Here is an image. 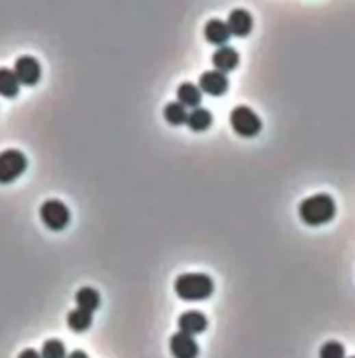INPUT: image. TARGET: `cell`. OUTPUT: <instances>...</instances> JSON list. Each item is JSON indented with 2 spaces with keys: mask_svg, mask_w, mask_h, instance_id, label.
<instances>
[{
  "mask_svg": "<svg viewBox=\"0 0 355 358\" xmlns=\"http://www.w3.org/2000/svg\"><path fill=\"white\" fill-rule=\"evenodd\" d=\"M213 65L214 70H218L222 73L232 72L239 65V53L230 46L218 47L213 54Z\"/></svg>",
  "mask_w": 355,
  "mask_h": 358,
  "instance_id": "8fae6325",
  "label": "cell"
},
{
  "mask_svg": "<svg viewBox=\"0 0 355 358\" xmlns=\"http://www.w3.org/2000/svg\"><path fill=\"white\" fill-rule=\"evenodd\" d=\"M204 35H206L207 43L220 47L225 46L230 37H232L228 27H226L225 21L222 20H211L209 23L206 25V28H204Z\"/></svg>",
  "mask_w": 355,
  "mask_h": 358,
  "instance_id": "7c38bea8",
  "label": "cell"
},
{
  "mask_svg": "<svg viewBox=\"0 0 355 358\" xmlns=\"http://www.w3.org/2000/svg\"><path fill=\"white\" fill-rule=\"evenodd\" d=\"M300 219L312 228L324 226L331 222L334 213H337V204L329 194H315V196L306 198L302 201L298 208Z\"/></svg>",
  "mask_w": 355,
  "mask_h": 358,
  "instance_id": "6da1fadb",
  "label": "cell"
},
{
  "mask_svg": "<svg viewBox=\"0 0 355 358\" xmlns=\"http://www.w3.org/2000/svg\"><path fill=\"white\" fill-rule=\"evenodd\" d=\"M178 102L183 107L199 108L200 102H202V91L195 84H192V82H183L178 88Z\"/></svg>",
  "mask_w": 355,
  "mask_h": 358,
  "instance_id": "5bb4252c",
  "label": "cell"
},
{
  "mask_svg": "<svg viewBox=\"0 0 355 358\" xmlns=\"http://www.w3.org/2000/svg\"><path fill=\"white\" fill-rule=\"evenodd\" d=\"M42 358H66V348L60 339H49L46 341L40 351Z\"/></svg>",
  "mask_w": 355,
  "mask_h": 358,
  "instance_id": "d6986e66",
  "label": "cell"
},
{
  "mask_svg": "<svg viewBox=\"0 0 355 358\" xmlns=\"http://www.w3.org/2000/svg\"><path fill=\"white\" fill-rule=\"evenodd\" d=\"M174 292L183 300L209 299L214 292V281L204 273H185L176 278Z\"/></svg>",
  "mask_w": 355,
  "mask_h": 358,
  "instance_id": "7a4b0ae2",
  "label": "cell"
},
{
  "mask_svg": "<svg viewBox=\"0 0 355 358\" xmlns=\"http://www.w3.org/2000/svg\"><path fill=\"white\" fill-rule=\"evenodd\" d=\"M178 325H180V332L188 335L202 334L207 329V318L200 311H185L178 320Z\"/></svg>",
  "mask_w": 355,
  "mask_h": 358,
  "instance_id": "30bf717a",
  "label": "cell"
},
{
  "mask_svg": "<svg viewBox=\"0 0 355 358\" xmlns=\"http://www.w3.org/2000/svg\"><path fill=\"white\" fill-rule=\"evenodd\" d=\"M226 27H228L230 34L235 35V37H246L252 30L251 14L248 11H244V9H235V11L230 12Z\"/></svg>",
  "mask_w": 355,
  "mask_h": 358,
  "instance_id": "9c48e42d",
  "label": "cell"
},
{
  "mask_svg": "<svg viewBox=\"0 0 355 358\" xmlns=\"http://www.w3.org/2000/svg\"><path fill=\"white\" fill-rule=\"evenodd\" d=\"M40 220L51 231H62L70 224L68 206L60 200H47L40 206Z\"/></svg>",
  "mask_w": 355,
  "mask_h": 358,
  "instance_id": "5b68a950",
  "label": "cell"
},
{
  "mask_svg": "<svg viewBox=\"0 0 355 358\" xmlns=\"http://www.w3.org/2000/svg\"><path fill=\"white\" fill-rule=\"evenodd\" d=\"M164 117L169 124H172V126H180V124H185L188 119L187 107H183L180 102H171V104L166 105Z\"/></svg>",
  "mask_w": 355,
  "mask_h": 358,
  "instance_id": "ac0fdd59",
  "label": "cell"
},
{
  "mask_svg": "<svg viewBox=\"0 0 355 358\" xmlns=\"http://www.w3.org/2000/svg\"><path fill=\"white\" fill-rule=\"evenodd\" d=\"M199 89L211 97H222L228 89V77L218 70H207L200 75Z\"/></svg>",
  "mask_w": 355,
  "mask_h": 358,
  "instance_id": "52a82bcc",
  "label": "cell"
},
{
  "mask_svg": "<svg viewBox=\"0 0 355 358\" xmlns=\"http://www.w3.org/2000/svg\"><path fill=\"white\" fill-rule=\"evenodd\" d=\"M19 81L16 77L14 70L0 69V97L14 98L19 93Z\"/></svg>",
  "mask_w": 355,
  "mask_h": 358,
  "instance_id": "9a60e30c",
  "label": "cell"
},
{
  "mask_svg": "<svg viewBox=\"0 0 355 358\" xmlns=\"http://www.w3.org/2000/svg\"><path fill=\"white\" fill-rule=\"evenodd\" d=\"M350 358H355V357H350Z\"/></svg>",
  "mask_w": 355,
  "mask_h": 358,
  "instance_id": "603a6c76",
  "label": "cell"
},
{
  "mask_svg": "<svg viewBox=\"0 0 355 358\" xmlns=\"http://www.w3.org/2000/svg\"><path fill=\"white\" fill-rule=\"evenodd\" d=\"M319 358H345V346L338 341H328L322 344Z\"/></svg>",
  "mask_w": 355,
  "mask_h": 358,
  "instance_id": "ffe728a7",
  "label": "cell"
},
{
  "mask_svg": "<svg viewBox=\"0 0 355 358\" xmlns=\"http://www.w3.org/2000/svg\"><path fill=\"white\" fill-rule=\"evenodd\" d=\"M14 73L19 84L35 86L40 81L42 69H40V63L34 56H19L14 63Z\"/></svg>",
  "mask_w": 355,
  "mask_h": 358,
  "instance_id": "8992f818",
  "label": "cell"
},
{
  "mask_svg": "<svg viewBox=\"0 0 355 358\" xmlns=\"http://www.w3.org/2000/svg\"><path fill=\"white\" fill-rule=\"evenodd\" d=\"M66 358H89L88 355L84 353V351H81V350H75V351H72V353L68 355V357Z\"/></svg>",
  "mask_w": 355,
  "mask_h": 358,
  "instance_id": "7402d4cb",
  "label": "cell"
},
{
  "mask_svg": "<svg viewBox=\"0 0 355 358\" xmlns=\"http://www.w3.org/2000/svg\"><path fill=\"white\" fill-rule=\"evenodd\" d=\"M75 302H77V308L79 309L94 313L96 309L100 308V302H101L100 292L94 289H91V287H84V289H81L79 292L75 294Z\"/></svg>",
  "mask_w": 355,
  "mask_h": 358,
  "instance_id": "4fadbf2b",
  "label": "cell"
},
{
  "mask_svg": "<svg viewBox=\"0 0 355 358\" xmlns=\"http://www.w3.org/2000/svg\"><path fill=\"white\" fill-rule=\"evenodd\" d=\"M28 161L21 150L8 149L0 152V184H11L25 174Z\"/></svg>",
  "mask_w": 355,
  "mask_h": 358,
  "instance_id": "277c9868",
  "label": "cell"
},
{
  "mask_svg": "<svg viewBox=\"0 0 355 358\" xmlns=\"http://www.w3.org/2000/svg\"><path fill=\"white\" fill-rule=\"evenodd\" d=\"M230 126L233 128L237 135L251 139V136H256L260 133L263 124H261V119L254 110L241 105V107H235L230 112Z\"/></svg>",
  "mask_w": 355,
  "mask_h": 358,
  "instance_id": "3957f363",
  "label": "cell"
},
{
  "mask_svg": "<svg viewBox=\"0 0 355 358\" xmlns=\"http://www.w3.org/2000/svg\"><path fill=\"white\" fill-rule=\"evenodd\" d=\"M18 358H42V357H40V353H38V351H35V350H31V348H28V350L21 351Z\"/></svg>",
  "mask_w": 355,
  "mask_h": 358,
  "instance_id": "44dd1931",
  "label": "cell"
},
{
  "mask_svg": "<svg viewBox=\"0 0 355 358\" xmlns=\"http://www.w3.org/2000/svg\"><path fill=\"white\" fill-rule=\"evenodd\" d=\"M187 124L192 131H204L213 124V114L207 108H194L188 114Z\"/></svg>",
  "mask_w": 355,
  "mask_h": 358,
  "instance_id": "2e32d148",
  "label": "cell"
},
{
  "mask_svg": "<svg viewBox=\"0 0 355 358\" xmlns=\"http://www.w3.org/2000/svg\"><path fill=\"white\" fill-rule=\"evenodd\" d=\"M92 324V313L84 309H73L68 313V325L73 332H86Z\"/></svg>",
  "mask_w": 355,
  "mask_h": 358,
  "instance_id": "e0dca14e",
  "label": "cell"
},
{
  "mask_svg": "<svg viewBox=\"0 0 355 358\" xmlns=\"http://www.w3.org/2000/svg\"><path fill=\"white\" fill-rule=\"evenodd\" d=\"M169 350L174 358H197L199 355V344L195 343L194 335L185 332H176L169 341Z\"/></svg>",
  "mask_w": 355,
  "mask_h": 358,
  "instance_id": "ba28073f",
  "label": "cell"
}]
</instances>
